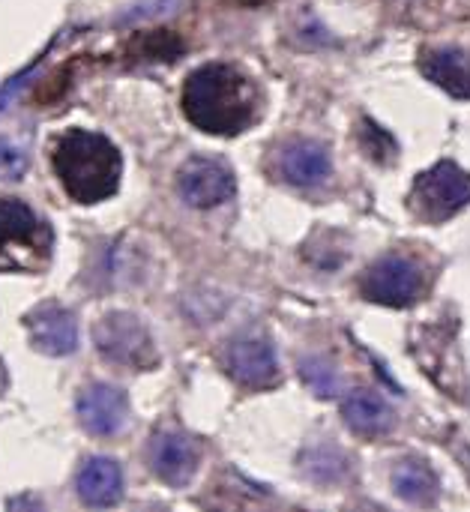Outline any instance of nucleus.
<instances>
[{"label": "nucleus", "mask_w": 470, "mask_h": 512, "mask_svg": "<svg viewBox=\"0 0 470 512\" xmlns=\"http://www.w3.org/2000/svg\"><path fill=\"white\" fill-rule=\"evenodd\" d=\"M183 111L210 135H237L255 117V90L234 66L210 63L186 78Z\"/></svg>", "instance_id": "f257e3e1"}, {"label": "nucleus", "mask_w": 470, "mask_h": 512, "mask_svg": "<svg viewBox=\"0 0 470 512\" xmlns=\"http://www.w3.org/2000/svg\"><path fill=\"white\" fill-rule=\"evenodd\" d=\"M54 171L78 204H99L120 186V150L99 132L69 129L54 147Z\"/></svg>", "instance_id": "f03ea898"}, {"label": "nucleus", "mask_w": 470, "mask_h": 512, "mask_svg": "<svg viewBox=\"0 0 470 512\" xmlns=\"http://www.w3.org/2000/svg\"><path fill=\"white\" fill-rule=\"evenodd\" d=\"M51 249L48 225L15 198H0V270L36 267Z\"/></svg>", "instance_id": "7ed1b4c3"}, {"label": "nucleus", "mask_w": 470, "mask_h": 512, "mask_svg": "<svg viewBox=\"0 0 470 512\" xmlns=\"http://www.w3.org/2000/svg\"><path fill=\"white\" fill-rule=\"evenodd\" d=\"M411 204L426 222H444L470 204V174L456 162H438L414 183Z\"/></svg>", "instance_id": "20e7f679"}, {"label": "nucleus", "mask_w": 470, "mask_h": 512, "mask_svg": "<svg viewBox=\"0 0 470 512\" xmlns=\"http://www.w3.org/2000/svg\"><path fill=\"white\" fill-rule=\"evenodd\" d=\"M93 342H96V351L117 366H129V369L156 366L153 336L129 312H111L99 318L93 327Z\"/></svg>", "instance_id": "39448f33"}, {"label": "nucleus", "mask_w": 470, "mask_h": 512, "mask_svg": "<svg viewBox=\"0 0 470 512\" xmlns=\"http://www.w3.org/2000/svg\"><path fill=\"white\" fill-rule=\"evenodd\" d=\"M423 288V273L414 261L402 258V255H387L381 261H375L366 276H363V294L381 306H411L420 297Z\"/></svg>", "instance_id": "423d86ee"}, {"label": "nucleus", "mask_w": 470, "mask_h": 512, "mask_svg": "<svg viewBox=\"0 0 470 512\" xmlns=\"http://www.w3.org/2000/svg\"><path fill=\"white\" fill-rule=\"evenodd\" d=\"M177 189L189 207L207 210V207L225 204L234 195L237 183H234V174L225 162L210 159V156H195L180 168Z\"/></svg>", "instance_id": "0eeeda50"}, {"label": "nucleus", "mask_w": 470, "mask_h": 512, "mask_svg": "<svg viewBox=\"0 0 470 512\" xmlns=\"http://www.w3.org/2000/svg\"><path fill=\"white\" fill-rule=\"evenodd\" d=\"M228 372L249 390H267L279 381V360L267 339L246 336L228 348Z\"/></svg>", "instance_id": "6e6552de"}, {"label": "nucleus", "mask_w": 470, "mask_h": 512, "mask_svg": "<svg viewBox=\"0 0 470 512\" xmlns=\"http://www.w3.org/2000/svg\"><path fill=\"white\" fill-rule=\"evenodd\" d=\"M150 471L168 486H186L198 471V447L180 432H159L147 450Z\"/></svg>", "instance_id": "1a4fd4ad"}, {"label": "nucleus", "mask_w": 470, "mask_h": 512, "mask_svg": "<svg viewBox=\"0 0 470 512\" xmlns=\"http://www.w3.org/2000/svg\"><path fill=\"white\" fill-rule=\"evenodd\" d=\"M126 417H129V402L117 387L93 384L78 396V420L90 435L99 438L117 435L126 426Z\"/></svg>", "instance_id": "9d476101"}, {"label": "nucleus", "mask_w": 470, "mask_h": 512, "mask_svg": "<svg viewBox=\"0 0 470 512\" xmlns=\"http://www.w3.org/2000/svg\"><path fill=\"white\" fill-rule=\"evenodd\" d=\"M27 333L36 351L48 357H66L78 348L75 315L63 306H39L27 315Z\"/></svg>", "instance_id": "9b49d317"}, {"label": "nucleus", "mask_w": 470, "mask_h": 512, "mask_svg": "<svg viewBox=\"0 0 470 512\" xmlns=\"http://www.w3.org/2000/svg\"><path fill=\"white\" fill-rule=\"evenodd\" d=\"M75 489L87 507H114L120 501V492H123L120 465L114 459H105V456L87 459L75 477Z\"/></svg>", "instance_id": "f8f14e48"}, {"label": "nucleus", "mask_w": 470, "mask_h": 512, "mask_svg": "<svg viewBox=\"0 0 470 512\" xmlns=\"http://www.w3.org/2000/svg\"><path fill=\"white\" fill-rule=\"evenodd\" d=\"M420 69L450 96L470 99V54L459 48H429L420 57Z\"/></svg>", "instance_id": "ddd939ff"}, {"label": "nucleus", "mask_w": 470, "mask_h": 512, "mask_svg": "<svg viewBox=\"0 0 470 512\" xmlns=\"http://www.w3.org/2000/svg\"><path fill=\"white\" fill-rule=\"evenodd\" d=\"M279 171L294 186H315L330 174V153L318 141H291L282 150Z\"/></svg>", "instance_id": "4468645a"}, {"label": "nucleus", "mask_w": 470, "mask_h": 512, "mask_svg": "<svg viewBox=\"0 0 470 512\" xmlns=\"http://www.w3.org/2000/svg\"><path fill=\"white\" fill-rule=\"evenodd\" d=\"M342 417L357 435H366V438H378L393 429L390 405L372 390H351L342 402Z\"/></svg>", "instance_id": "2eb2a0df"}, {"label": "nucleus", "mask_w": 470, "mask_h": 512, "mask_svg": "<svg viewBox=\"0 0 470 512\" xmlns=\"http://www.w3.org/2000/svg\"><path fill=\"white\" fill-rule=\"evenodd\" d=\"M393 489H396V495H399L402 501L417 504V507H429V504L438 498L441 483H438L435 471H432L426 462H420V459H405V462H399L396 471H393Z\"/></svg>", "instance_id": "dca6fc26"}, {"label": "nucleus", "mask_w": 470, "mask_h": 512, "mask_svg": "<svg viewBox=\"0 0 470 512\" xmlns=\"http://www.w3.org/2000/svg\"><path fill=\"white\" fill-rule=\"evenodd\" d=\"M300 375H303V381L315 390V396L330 399V396L339 393V375H336V369H333L330 363H324L321 357H306V360L300 363Z\"/></svg>", "instance_id": "f3484780"}, {"label": "nucleus", "mask_w": 470, "mask_h": 512, "mask_svg": "<svg viewBox=\"0 0 470 512\" xmlns=\"http://www.w3.org/2000/svg\"><path fill=\"white\" fill-rule=\"evenodd\" d=\"M138 48H141V54H144L147 60H171L183 45H180V39H177L174 33L156 30V33L141 36V39H138Z\"/></svg>", "instance_id": "a211bd4d"}, {"label": "nucleus", "mask_w": 470, "mask_h": 512, "mask_svg": "<svg viewBox=\"0 0 470 512\" xmlns=\"http://www.w3.org/2000/svg\"><path fill=\"white\" fill-rule=\"evenodd\" d=\"M3 387H6V375H3V366H0V393H3Z\"/></svg>", "instance_id": "6ab92c4d"}]
</instances>
